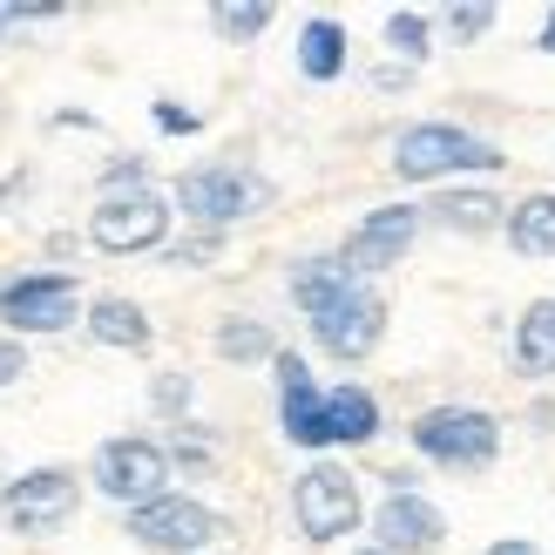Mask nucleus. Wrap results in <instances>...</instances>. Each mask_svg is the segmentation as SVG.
Listing matches in <instances>:
<instances>
[{"mask_svg":"<svg viewBox=\"0 0 555 555\" xmlns=\"http://www.w3.org/2000/svg\"><path fill=\"white\" fill-rule=\"evenodd\" d=\"M27 373V352H21V339H0V393Z\"/></svg>","mask_w":555,"mask_h":555,"instance_id":"393cba45","label":"nucleus"},{"mask_svg":"<svg viewBox=\"0 0 555 555\" xmlns=\"http://www.w3.org/2000/svg\"><path fill=\"white\" fill-rule=\"evenodd\" d=\"M271 197V190L258 177H244V170H224V163H210V170H190L177 183V210L190 217V224H210V231H224L237 224L244 210H258Z\"/></svg>","mask_w":555,"mask_h":555,"instance_id":"6e6552de","label":"nucleus"},{"mask_svg":"<svg viewBox=\"0 0 555 555\" xmlns=\"http://www.w3.org/2000/svg\"><path fill=\"white\" fill-rule=\"evenodd\" d=\"M448 27L461 41H481L488 27H494V8H448Z\"/></svg>","mask_w":555,"mask_h":555,"instance_id":"b1692460","label":"nucleus"},{"mask_svg":"<svg viewBox=\"0 0 555 555\" xmlns=\"http://www.w3.org/2000/svg\"><path fill=\"white\" fill-rule=\"evenodd\" d=\"M170 481V454L156 448V440H143V434H122V440H102V454H95V488L108 494V502H122L129 515L135 508H150V502H163V488Z\"/></svg>","mask_w":555,"mask_h":555,"instance_id":"7ed1b4c3","label":"nucleus"},{"mask_svg":"<svg viewBox=\"0 0 555 555\" xmlns=\"http://www.w3.org/2000/svg\"><path fill=\"white\" fill-rule=\"evenodd\" d=\"M434 224H448V231H467V237H481V231H502L508 224V210L488 197V190H448V197H434Z\"/></svg>","mask_w":555,"mask_h":555,"instance_id":"a211bd4d","label":"nucleus"},{"mask_svg":"<svg viewBox=\"0 0 555 555\" xmlns=\"http://www.w3.org/2000/svg\"><path fill=\"white\" fill-rule=\"evenodd\" d=\"M210 27L224 41H258L271 27V8H210Z\"/></svg>","mask_w":555,"mask_h":555,"instance_id":"5701e85b","label":"nucleus"},{"mask_svg":"<svg viewBox=\"0 0 555 555\" xmlns=\"http://www.w3.org/2000/svg\"><path fill=\"white\" fill-rule=\"evenodd\" d=\"M373 535H379L386 555H434L440 535H448V521H440V508L427 502V494L393 488V494L379 502V515H373Z\"/></svg>","mask_w":555,"mask_h":555,"instance_id":"9d476101","label":"nucleus"},{"mask_svg":"<svg viewBox=\"0 0 555 555\" xmlns=\"http://www.w3.org/2000/svg\"><path fill=\"white\" fill-rule=\"evenodd\" d=\"M75 508H81V488H75L68 467H35V475L0 488V521L14 535H54Z\"/></svg>","mask_w":555,"mask_h":555,"instance_id":"39448f33","label":"nucleus"},{"mask_svg":"<svg viewBox=\"0 0 555 555\" xmlns=\"http://www.w3.org/2000/svg\"><path fill=\"white\" fill-rule=\"evenodd\" d=\"M89 332L102 346H122V352L150 346V319H143V305H129V298H95L89 305Z\"/></svg>","mask_w":555,"mask_h":555,"instance_id":"aec40b11","label":"nucleus"},{"mask_svg":"<svg viewBox=\"0 0 555 555\" xmlns=\"http://www.w3.org/2000/svg\"><path fill=\"white\" fill-rule=\"evenodd\" d=\"M386 48H393L400 62H427V14H413V8L386 14Z\"/></svg>","mask_w":555,"mask_h":555,"instance_id":"4be33fe9","label":"nucleus"},{"mask_svg":"<svg viewBox=\"0 0 555 555\" xmlns=\"http://www.w3.org/2000/svg\"><path fill=\"white\" fill-rule=\"evenodd\" d=\"M292 515H298L305 542H339V535L359 529V481L332 461H312L292 481Z\"/></svg>","mask_w":555,"mask_h":555,"instance_id":"20e7f679","label":"nucleus"},{"mask_svg":"<svg viewBox=\"0 0 555 555\" xmlns=\"http://www.w3.org/2000/svg\"><path fill=\"white\" fill-rule=\"evenodd\" d=\"M129 535L143 548H156V555H197V548H210L217 535H224V515L190 502V494H163V502L129 515Z\"/></svg>","mask_w":555,"mask_h":555,"instance_id":"423d86ee","label":"nucleus"},{"mask_svg":"<svg viewBox=\"0 0 555 555\" xmlns=\"http://www.w3.org/2000/svg\"><path fill=\"white\" fill-rule=\"evenodd\" d=\"M488 555H535V542H521V535H508V542H494Z\"/></svg>","mask_w":555,"mask_h":555,"instance_id":"c85d7f7f","label":"nucleus"},{"mask_svg":"<svg viewBox=\"0 0 555 555\" xmlns=\"http://www.w3.org/2000/svg\"><path fill=\"white\" fill-rule=\"evenodd\" d=\"M312 332H319V346L332 359H366L379 346V332H386V305H379V292L359 285L346 305H332L325 319H312Z\"/></svg>","mask_w":555,"mask_h":555,"instance_id":"f8f14e48","label":"nucleus"},{"mask_svg":"<svg viewBox=\"0 0 555 555\" xmlns=\"http://www.w3.org/2000/svg\"><path fill=\"white\" fill-rule=\"evenodd\" d=\"M535 48H542V54H555V8L542 14V35H535Z\"/></svg>","mask_w":555,"mask_h":555,"instance_id":"c756f323","label":"nucleus"},{"mask_svg":"<svg viewBox=\"0 0 555 555\" xmlns=\"http://www.w3.org/2000/svg\"><path fill=\"white\" fill-rule=\"evenodd\" d=\"M515 373H529V379L555 373V298L521 305V319H515Z\"/></svg>","mask_w":555,"mask_h":555,"instance_id":"2eb2a0df","label":"nucleus"},{"mask_svg":"<svg viewBox=\"0 0 555 555\" xmlns=\"http://www.w3.org/2000/svg\"><path fill=\"white\" fill-rule=\"evenodd\" d=\"M502 150L488 135H467L454 122H413L393 135V170L406 183H434V177H454V170H502Z\"/></svg>","mask_w":555,"mask_h":555,"instance_id":"f257e3e1","label":"nucleus"},{"mask_svg":"<svg viewBox=\"0 0 555 555\" xmlns=\"http://www.w3.org/2000/svg\"><path fill=\"white\" fill-rule=\"evenodd\" d=\"M413 231H421V210L413 204H386V210H366L352 224L346 237V271H386V264H400V251L413 244Z\"/></svg>","mask_w":555,"mask_h":555,"instance_id":"9b49d317","label":"nucleus"},{"mask_svg":"<svg viewBox=\"0 0 555 555\" xmlns=\"http://www.w3.org/2000/svg\"><path fill=\"white\" fill-rule=\"evenodd\" d=\"M81 312V292L68 271H27L14 285H0V319L14 332H62Z\"/></svg>","mask_w":555,"mask_h":555,"instance_id":"1a4fd4ad","label":"nucleus"},{"mask_svg":"<svg viewBox=\"0 0 555 555\" xmlns=\"http://www.w3.org/2000/svg\"><path fill=\"white\" fill-rule=\"evenodd\" d=\"M156 129L190 135V129H197V116H190V108H177V102H156Z\"/></svg>","mask_w":555,"mask_h":555,"instance_id":"bb28decb","label":"nucleus"},{"mask_svg":"<svg viewBox=\"0 0 555 555\" xmlns=\"http://www.w3.org/2000/svg\"><path fill=\"white\" fill-rule=\"evenodd\" d=\"M325 434L346 440V448H366V440L379 434V400L366 393V386H332L325 393Z\"/></svg>","mask_w":555,"mask_h":555,"instance_id":"dca6fc26","label":"nucleus"},{"mask_svg":"<svg viewBox=\"0 0 555 555\" xmlns=\"http://www.w3.org/2000/svg\"><path fill=\"white\" fill-rule=\"evenodd\" d=\"M217 352L237 359V366H251V359H278V339L258 319H224V325H217Z\"/></svg>","mask_w":555,"mask_h":555,"instance_id":"412c9836","label":"nucleus"},{"mask_svg":"<svg viewBox=\"0 0 555 555\" xmlns=\"http://www.w3.org/2000/svg\"><path fill=\"white\" fill-rule=\"evenodd\" d=\"M163 231H170V204L156 197V190H122V197H102L89 210V237L102 244V251H156Z\"/></svg>","mask_w":555,"mask_h":555,"instance_id":"0eeeda50","label":"nucleus"},{"mask_svg":"<svg viewBox=\"0 0 555 555\" xmlns=\"http://www.w3.org/2000/svg\"><path fill=\"white\" fill-rule=\"evenodd\" d=\"M0 27H8V14H0Z\"/></svg>","mask_w":555,"mask_h":555,"instance_id":"2f4dec72","label":"nucleus"},{"mask_svg":"<svg viewBox=\"0 0 555 555\" xmlns=\"http://www.w3.org/2000/svg\"><path fill=\"white\" fill-rule=\"evenodd\" d=\"M278 366V413H285V440H298V448H325V393L312 386V373H305V359L298 352H278L271 359Z\"/></svg>","mask_w":555,"mask_h":555,"instance_id":"ddd939ff","label":"nucleus"},{"mask_svg":"<svg viewBox=\"0 0 555 555\" xmlns=\"http://www.w3.org/2000/svg\"><path fill=\"white\" fill-rule=\"evenodd\" d=\"M359 555H386V548H379V542H373V548H359Z\"/></svg>","mask_w":555,"mask_h":555,"instance_id":"7c9ffc66","label":"nucleus"},{"mask_svg":"<svg viewBox=\"0 0 555 555\" xmlns=\"http://www.w3.org/2000/svg\"><path fill=\"white\" fill-rule=\"evenodd\" d=\"M298 68H305V81H339V68H346V27L339 21H305V35H298Z\"/></svg>","mask_w":555,"mask_h":555,"instance_id":"6ab92c4d","label":"nucleus"},{"mask_svg":"<svg viewBox=\"0 0 555 555\" xmlns=\"http://www.w3.org/2000/svg\"><path fill=\"white\" fill-rule=\"evenodd\" d=\"M156 406H163V413H183V406H190V379H177V373L156 379Z\"/></svg>","mask_w":555,"mask_h":555,"instance_id":"a878e982","label":"nucleus"},{"mask_svg":"<svg viewBox=\"0 0 555 555\" xmlns=\"http://www.w3.org/2000/svg\"><path fill=\"white\" fill-rule=\"evenodd\" d=\"M217 251V237H190V244H177V251H170V264H204Z\"/></svg>","mask_w":555,"mask_h":555,"instance_id":"cd10ccee","label":"nucleus"},{"mask_svg":"<svg viewBox=\"0 0 555 555\" xmlns=\"http://www.w3.org/2000/svg\"><path fill=\"white\" fill-rule=\"evenodd\" d=\"M352 292H359V278L346 271V258H305L292 271V298H298L305 319H325L332 305H346Z\"/></svg>","mask_w":555,"mask_h":555,"instance_id":"4468645a","label":"nucleus"},{"mask_svg":"<svg viewBox=\"0 0 555 555\" xmlns=\"http://www.w3.org/2000/svg\"><path fill=\"white\" fill-rule=\"evenodd\" d=\"M508 244L521 258H555V190H542V197H521L508 210Z\"/></svg>","mask_w":555,"mask_h":555,"instance_id":"f3484780","label":"nucleus"},{"mask_svg":"<svg viewBox=\"0 0 555 555\" xmlns=\"http://www.w3.org/2000/svg\"><path fill=\"white\" fill-rule=\"evenodd\" d=\"M413 448L440 467H488L502 454V421H494L488 406H427L421 421H413Z\"/></svg>","mask_w":555,"mask_h":555,"instance_id":"f03ea898","label":"nucleus"}]
</instances>
